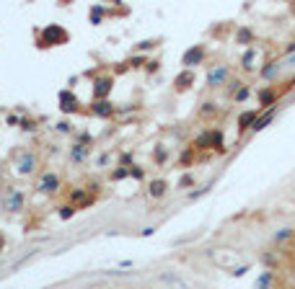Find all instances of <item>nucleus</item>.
Wrapping results in <instances>:
<instances>
[{"label":"nucleus","mask_w":295,"mask_h":289,"mask_svg":"<svg viewBox=\"0 0 295 289\" xmlns=\"http://www.w3.org/2000/svg\"><path fill=\"white\" fill-rule=\"evenodd\" d=\"M3 248H5V238L0 235V253H3Z\"/></svg>","instance_id":"36"},{"label":"nucleus","mask_w":295,"mask_h":289,"mask_svg":"<svg viewBox=\"0 0 295 289\" xmlns=\"http://www.w3.org/2000/svg\"><path fill=\"white\" fill-rule=\"evenodd\" d=\"M155 160H158V163H163V160H166V150H155Z\"/></svg>","instance_id":"32"},{"label":"nucleus","mask_w":295,"mask_h":289,"mask_svg":"<svg viewBox=\"0 0 295 289\" xmlns=\"http://www.w3.org/2000/svg\"><path fill=\"white\" fill-rule=\"evenodd\" d=\"M86 155H88V147L83 142H75L73 150H70V158L75 160V163H81V160H86Z\"/></svg>","instance_id":"15"},{"label":"nucleus","mask_w":295,"mask_h":289,"mask_svg":"<svg viewBox=\"0 0 295 289\" xmlns=\"http://www.w3.org/2000/svg\"><path fill=\"white\" fill-rule=\"evenodd\" d=\"M155 44H158V41H153V39H145V41H140V44H138V49H140V52H145V49H153Z\"/></svg>","instance_id":"26"},{"label":"nucleus","mask_w":295,"mask_h":289,"mask_svg":"<svg viewBox=\"0 0 295 289\" xmlns=\"http://www.w3.org/2000/svg\"><path fill=\"white\" fill-rule=\"evenodd\" d=\"M192 83H195V73H192V70H187V73L176 75V90H187Z\"/></svg>","instance_id":"14"},{"label":"nucleus","mask_w":295,"mask_h":289,"mask_svg":"<svg viewBox=\"0 0 295 289\" xmlns=\"http://www.w3.org/2000/svg\"><path fill=\"white\" fill-rule=\"evenodd\" d=\"M262 261H264V263H267V266H272V263H275V256H272V253H267V256H264V258H262Z\"/></svg>","instance_id":"33"},{"label":"nucleus","mask_w":295,"mask_h":289,"mask_svg":"<svg viewBox=\"0 0 295 289\" xmlns=\"http://www.w3.org/2000/svg\"><path fill=\"white\" fill-rule=\"evenodd\" d=\"M254 57H256V49H248L246 54H244V67H246V70H251V62H254Z\"/></svg>","instance_id":"21"},{"label":"nucleus","mask_w":295,"mask_h":289,"mask_svg":"<svg viewBox=\"0 0 295 289\" xmlns=\"http://www.w3.org/2000/svg\"><path fill=\"white\" fill-rule=\"evenodd\" d=\"M91 111H94L96 117H101V119H109V117H111V114H114L117 109L111 106L109 101H94V109H91Z\"/></svg>","instance_id":"11"},{"label":"nucleus","mask_w":295,"mask_h":289,"mask_svg":"<svg viewBox=\"0 0 295 289\" xmlns=\"http://www.w3.org/2000/svg\"><path fill=\"white\" fill-rule=\"evenodd\" d=\"M272 282H275V274H272V271H262V276L256 279V289H272Z\"/></svg>","instance_id":"16"},{"label":"nucleus","mask_w":295,"mask_h":289,"mask_svg":"<svg viewBox=\"0 0 295 289\" xmlns=\"http://www.w3.org/2000/svg\"><path fill=\"white\" fill-rule=\"evenodd\" d=\"M37 189L42 191V194H54L60 189V176L54 170H47V173H42V178H39V183H37Z\"/></svg>","instance_id":"4"},{"label":"nucleus","mask_w":295,"mask_h":289,"mask_svg":"<svg viewBox=\"0 0 295 289\" xmlns=\"http://www.w3.org/2000/svg\"><path fill=\"white\" fill-rule=\"evenodd\" d=\"M228 80V65H212L207 73V88H220Z\"/></svg>","instance_id":"5"},{"label":"nucleus","mask_w":295,"mask_h":289,"mask_svg":"<svg viewBox=\"0 0 295 289\" xmlns=\"http://www.w3.org/2000/svg\"><path fill=\"white\" fill-rule=\"evenodd\" d=\"M166 181H161V178H155V181H150V186H148V194L153 196V199H161V196H166Z\"/></svg>","instance_id":"13"},{"label":"nucleus","mask_w":295,"mask_h":289,"mask_svg":"<svg viewBox=\"0 0 295 289\" xmlns=\"http://www.w3.org/2000/svg\"><path fill=\"white\" fill-rule=\"evenodd\" d=\"M60 101H62V111L78 109V106H73V98H70V93H67V90H62V93H60Z\"/></svg>","instance_id":"18"},{"label":"nucleus","mask_w":295,"mask_h":289,"mask_svg":"<svg viewBox=\"0 0 295 289\" xmlns=\"http://www.w3.org/2000/svg\"><path fill=\"white\" fill-rule=\"evenodd\" d=\"M109 90H111V78H98L94 83V98L96 101H106Z\"/></svg>","instance_id":"10"},{"label":"nucleus","mask_w":295,"mask_h":289,"mask_svg":"<svg viewBox=\"0 0 295 289\" xmlns=\"http://www.w3.org/2000/svg\"><path fill=\"white\" fill-rule=\"evenodd\" d=\"M293 52H295V41H290L288 47H285V54H293Z\"/></svg>","instance_id":"35"},{"label":"nucleus","mask_w":295,"mask_h":289,"mask_svg":"<svg viewBox=\"0 0 295 289\" xmlns=\"http://www.w3.org/2000/svg\"><path fill=\"white\" fill-rule=\"evenodd\" d=\"M65 44L67 41V31L65 29H60V26H47L44 29V37L39 39V44L42 47H49V44Z\"/></svg>","instance_id":"3"},{"label":"nucleus","mask_w":295,"mask_h":289,"mask_svg":"<svg viewBox=\"0 0 295 289\" xmlns=\"http://www.w3.org/2000/svg\"><path fill=\"white\" fill-rule=\"evenodd\" d=\"M238 41L248 44V41H251V31H248V29H241V31H238Z\"/></svg>","instance_id":"25"},{"label":"nucleus","mask_w":295,"mask_h":289,"mask_svg":"<svg viewBox=\"0 0 295 289\" xmlns=\"http://www.w3.org/2000/svg\"><path fill=\"white\" fill-rule=\"evenodd\" d=\"M293 238V230H280V233H275V243H282V240H290Z\"/></svg>","instance_id":"22"},{"label":"nucleus","mask_w":295,"mask_h":289,"mask_svg":"<svg viewBox=\"0 0 295 289\" xmlns=\"http://www.w3.org/2000/svg\"><path fill=\"white\" fill-rule=\"evenodd\" d=\"M259 114L256 111H244L241 117H238V132H246V129H251L254 122H256Z\"/></svg>","instance_id":"12"},{"label":"nucleus","mask_w":295,"mask_h":289,"mask_svg":"<svg viewBox=\"0 0 295 289\" xmlns=\"http://www.w3.org/2000/svg\"><path fill=\"white\" fill-rule=\"evenodd\" d=\"M127 173H130V170L119 168V170H114V173H111V178H124V176H127Z\"/></svg>","instance_id":"28"},{"label":"nucleus","mask_w":295,"mask_h":289,"mask_svg":"<svg viewBox=\"0 0 295 289\" xmlns=\"http://www.w3.org/2000/svg\"><path fill=\"white\" fill-rule=\"evenodd\" d=\"M16 170L21 173V176H31V173L37 170V155L34 153H21L18 163H16Z\"/></svg>","instance_id":"7"},{"label":"nucleus","mask_w":295,"mask_h":289,"mask_svg":"<svg viewBox=\"0 0 295 289\" xmlns=\"http://www.w3.org/2000/svg\"><path fill=\"white\" fill-rule=\"evenodd\" d=\"M233 98H236V101H246V98H248V88L241 85V88L236 90V96H233Z\"/></svg>","instance_id":"24"},{"label":"nucleus","mask_w":295,"mask_h":289,"mask_svg":"<svg viewBox=\"0 0 295 289\" xmlns=\"http://www.w3.org/2000/svg\"><path fill=\"white\" fill-rule=\"evenodd\" d=\"M215 111H218V109H215V103L207 101V103H202V111L199 114H202V117H210V114H215Z\"/></svg>","instance_id":"23"},{"label":"nucleus","mask_w":295,"mask_h":289,"mask_svg":"<svg viewBox=\"0 0 295 289\" xmlns=\"http://www.w3.org/2000/svg\"><path fill=\"white\" fill-rule=\"evenodd\" d=\"M57 132H62V134L70 132V124H67V122H60V124H57Z\"/></svg>","instance_id":"31"},{"label":"nucleus","mask_w":295,"mask_h":289,"mask_svg":"<svg viewBox=\"0 0 295 289\" xmlns=\"http://www.w3.org/2000/svg\"><path fill=\"white\" fill-rule=\"evenodd\" d=\"M192 183H195V178H192V176H181V181H179V186H181V189H189V186H192Z\"/></svg>","instance_id":"27"},{"label":"nucleus","mask_w":295,"mask_h":289,"mask_svg":"<svg viewBox=\"0 0 295 289\" xmlns=\"http://www.w3.org/2000/svg\"><path fill=\"white\" fill-rule=\"evenodd\" d=\"M153 230H155V227H145V230H143V238H150V235H153Z\"/></svg>","instance_id":"34"},{"label":"nucleus","mask_w":295,"mask_h":289,"mask_svg":"<svg viewBox=\"0 0 295 289\" xmlns=\"http://www.w3.org/2000/svg\"><path fill=\"white\" fill-rule=\"evenodd\" d=\"M189 160H192V150H184V153H181V163H189Z\"/></svg>","instance_id":"29"},{"label":"nucleus","mask_w":295,"mask_h":289,"mask_svg":"<svg viewBox=\"0 0 295 289\" xmlns=\"http://www.w3.org/2000/svg\"><path fill=\"white\" fill-rule=\"evenodd\" d=\"M202 57H205V49L199 47V44H195L192 49H187V54L181 57V65H187V67H195L202 62Z\"/></svg>","instance_id":"8"},{"label":"nucleus","mask_w":295,"mask_h":289,"mask_svg":"<svg viewBox=\"0 0 295 289\" xmlns=\"http://www.w3.org/2000/svg\"><path fill=\"white\" fill-rule=\"evenodd\" d=\"M275 117H277V106H272V109H267L264 114H259L256 122H254V126H251V132H262L264 126L272 124V119H275Z\"/></svg>","instance_id":"9"},{"label":"nucleus","mask_w":295,"mask_h":289,"mask_svg":"<svg viewBox=\"0 0 295 289\" xmlns=\"http://www.w3.org/2000/svg\"><path fill=\"white\" fill-rule=\"evenodd\" d=\"M130 176H135V178H143V170H140L138 165H132V168H130Z\"/></svg>","instance_id":"30"},{"label":"nucleus","mask_w":295,"mask_h":289,"mask_svg":"<svg viewBox=\"0 0 295 289\" xmlns=\"http://www.w3.org/2000/svg\"><path fill=\"white\" fill-rule=\"evenodd\" d=\"M75 212H78V209H75L73 204H65V206H60V217H62V219H70Z\"/></svg>","instance_id":"20"},{"label":"nucleus","mask_w":295,"mask_h":289,"mask_svg":"<svg viewBox=\"0 0 295 289\" xmlns=\"http://www.w3.org/2000/svg\"><path fill=\"white\" fill-rule=\"evenodd\" d=\"M24 204H26V196L21 189H8L3 194V209L5 212H21L24 209Z\"/></svg>","instance_id":"2"},{"label":"nucleus","mask_w":295,"mask_h":289,"mask_svg":"<svg viewBox=\"0 0 295 289\" xmlns=\"http://www.w3.org/2000/svg\"><path fill=\"white\" fill-rule=\"evenodd\" d=\"M195 147H197V150H207V147H212V150H218V153H223V150H225V145H223V132H220V129L202 132V134L197 137Z\"/></svg>","instance_id":"1"},{"label":"nucleus","mask_w":295,"mask_h":289,"mask_svg":"<svg viewBox=\"0 0 295 289\" xmlns=\"http://www.w3.org/2000/svg\"><path fill=\"white\" fill-rule=\"evenodd\" d=\"M104 13H106V10L101 8V5H94V8H91V21H94V24H101V18H104Z\"/></svg>","instance_id":"19"},{"label":"nucleus","mask_w":295,"mask_h":289,"mask_svg":"<svg viewBox=\"0 0 295 289\" xmlns=\"http://www.w3.org/2000/svg\"><path fill=\"white\" fill-rule=\"evenodd\" d=\"M280 96H282L280 88H262V90H259V106H262L264 111L272 109V106H277V98Z\"/></svg>","instance_id":"6"},{"label":"nucleus","mask_w":295,"mask_h":289,"mask_svg":"<svg viewBox=\"0 0 295 289\" xmlns=\"http://www.w3.org/2000/svg\"><path fill=\"white\" fill-rule=\"evenodd\" d=\"M277 70H280V62H269V65H264L262 70H259V75H262L264 80H272L277 75Z\"/></svg>","instance_id":"17"}]
</instances>
